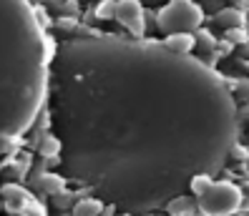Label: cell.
<instances>
[{
	"label": "cell",
	"mask_w": 249,
	"mask_h": 216,
	"mask_svg": "<svg viewBox=\"0 0 249 216\" xmlns=\"http://www.w3.org/2000/svg\"><path fill=\"white\" fill-rule=\"evenodd\" d=\"M46 106L61 176L126 214L169 206L194 176L222 171L242 126L216 68L156 40L101 33L53 46Z\"/></svg>",
	"instance_id": "cell-1"
},
{
	"label": "cell",
	"mask_w": 249,
	"mask_h": 216,
	"mask_svg": "<svg viewBox=\"0 0 249 216\" xmlns=\"http://www.w3.org/2000/svg\"><path fill=\"white\" fill-rule=\"evenodd\" d=\"M51 55L31 0H0V156L31 131L46 106Z\"/></svg>",
	"instance_id": "cell-2"
},
{
	"label": "cell",
	"mask_w": 249,
	"mask_h": 216,
	"mask_svg": "<svg viewBox=\"0 0 249 216\" xmlns=\"http://www.w3.org/2000/svg\"><path fill=\"white\" fill-rule=\"evenodd\" d=\"M189 191L194 194V201L201 214L207 216H229L237 214L242 201H244V191L237 183L231 181H214L209 174H199L189 183Z\"/></svg>",
	"instance_id": "cell-3"
},
{
	"label": "cell",
	"mask_w": 249,
	"mask_h": 216,
	"mask_svg": "<svg viewBox=\"0 0 249 216\" xmlns=\"http://www.w3.org/2000/svg\"><path fill=\"white\" fill-rule=\"evenodd\" d=\"M156 28L164 35L171 33H196L204 23V10L194 0H166L156 8Z\"/></svg>",
	"instance_id": "cell-4"
},
{
	"label": "cell",
	"mask_w": 249,
	"mask_h": 216,
	"mask_svg": "<svg viewBox=\"0 0 249 216\" xmlns=\"http://www.w3.org/2000/svg\"><path fill=\"white\" fill-rule=\"evenodd\" d=\"M113 18L131 38L146 35V5L141 0H116Z\"/></svg>",
	"instance_id": "cell-5"
},
{
	"label": "cell",
	"mask_w": 249,
	"mask_h": 216,
	"mask_svg": "<svg viewBox=\"0 0 249 216\" xmlns=\"http://www.w3.org/2000/svg\"><path fill=\"white\" fill-rule=\"evenodd\" d=\"M194 50H196V58L204 61L207 66H212V68H214L216 58L222 55V53H219V43H216V38H214L209 31H201V28L196 31V48H194Z\"/></svg>",
	"instance_id": "cell-6"
},
{
	"label": "cell",
	"mask_w": 249,
	"mask_h": 216,
	"mask_svg": "<svg viewBox=\"0 0 249 216\" xmlns=\"http://www.w3.org/2000/svg\"><path fill=\"white\" fill-rule=\"evenodd\" d=\"M161 43H164L171 53L192 55V50L196 48V35L194 33H171V35H164Z\"/></svg>",
	"instance_id": "cell-7"
},
{
	"label": "cell",
	"mask_w": 249,
	"mask_h": 216,
	"mask_svg": "<svg viewBox=\"0 0 249 216\" xmlns=\"http://www.w3.org/2000/svg\"><path fill=\"white\" fill-rule=\"evenodd\" d=\"M3 199H5V206L10 211H23L31 206V194H28L25 189H20V186H3Z\"/></svg>",
	"instance_id": "cell-8"
},
{
	"label": "cell",
	"mask_w": 249,
	"mask_h": 216,
	"mask_svg": "<svg viewBox=\"0 0 249 216\" xmlns=\"http://www.w3.org/2000/svg\"><path fill=\"white\" fill-rule=\"evenodd\" d=\"M106 211V201L98 196H86L78 199L76 206H73V216H101Z\"/></svg>",
	"instance_id": "cell-9"
},
{
	"label": "cell",
	"mask_w": 249,
	"mask_h": 216,
	"mask_svg": "<svg viewBox=\"0 0 249 216\" xmlns=\"http://www.w3.org/2000/svg\"><path fill=\"white\" fill-rule=\"evenodd\" d=\"M212 23L219 25L222 31H229V28H242L244 16H242L239 8H222L216 16H212Z\"/></svg>",
	"instance_id": "cell-10"
},
{
	"label": "cell",
	"mask_w": 249,
	"mask_h": 216,
	"mask_svg": "<svg viewBox=\"0 0 249 216\" xmlns=\"http://www.w3.org/2000/svg\"><path fill=\"white\" fill-rule=\"evenodd\" d=\"M231 93H234V98H237L239 103H249V78H239V81H234Z\"/></svg>",
	"instance_id": "cell-11"
},
{
	"label": "cell",
	"mask_w": 249,
	"mask_h": 216,
	"mask_svg": "<svg viewBox=\"0 0 249 216\" xmlns=\"http://www.w3.org/2000/svg\"><path fill=\"white\" fill-rule=\"evenodd\" d=\"M76 3H83V5H98V3H104V0H76ZM141 3L146 5V8H161V5H164L166 3V0H141Z\"/></svg>",
	"instance_id": "cell-12"
},
{
	"label": "cell",
	"mask_w": 249,
	"mask_h": 216,
	"mask_svg": "<svg viewBox=\"0 0 249 216\" xmlns=\"http://www.w3.org/2000/svg\"><path fill=\"white\" fill-rule=\"evenodd\" d=\"M227 40L231 43V46H234V43H244V33H242V28H229V31H227Z\"/></svg>",
	"instance_id": "cell-13"
},
{
	"label": "cell",
	"mask_w": 249,
	"mask_h": 216,
	"mask_svg": "<svg viewBox=\"0 0 249 216\" xmlns=\"http://www.w3.org/2000/svg\"><path fill=\"white\" fill-rule=\"evenodd\" d=\"M116 216H131V214H126V211H124V214H116Z\"/></svg>",
	"instance_id": "cell-14"
}]
</instances>
